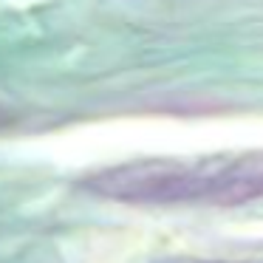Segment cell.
I'll use <instances>...</instances> for the list:
<instances>
[{
  "instance_id": "cell-1",
  "label": "cell",
  "mask_w": 263,
  "mask_h": 263,
  "mask_svg": "<svg viewBox=\"0 0 263 263\" xmlns=\"http://www.w3.org/2000/svg\"><path fill=\"white\" fill-rule=\"evenodd\" d=\"M85 184L102 198L127 204H238L263 195V153L130 161Z\"/></svg>"
}]
</instances>
